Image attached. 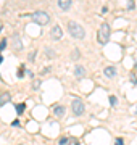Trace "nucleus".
Listing matches in <instances>:
<instances>
[{
	"label": "nucleus",
	"instance_id": "ddd939ff",
	"mask_svg": "<svg viewBox=\"0 0 137 145\" xmlns=\"http://www.w3.org/2000/svg\"><path fill=\"white\" fill-rule=\"evenodd\" d=\"M110 103H111L113 107H114V105H118V98L114 95H110Z\"/></svg>",
	"mask_w": 137,
	"mask_h": 145
},
{
	"label": "nucleus",
	"instance_id": "9d476101",
	"mask_svg": "<svg viewBox=\"0 0 137 145\" xmlns=\"http://www.w3.org/2000/svg\"><path fill=\"white\" fill-rule=\"evenodd\" d=\"M84 74H86V68H84V66H81V65H78V66L74 68V76L81 79V77H84Z\"/></svg>",
	"mask_w": 137,
	"mask_h": 145
},
{
	"label": "nucleus",
	"instance_id": "a211bd4d",
	"mask_svg": "<svg viewBox=\"0 0 137 145\" xmlns=\"http://www.w3.org/2000/svg\"><path fill=\"white\" fill-rule=\"evenodd\" d=\"M39 87H40V81H35L34 84H32V89H34V90H37Z\"/></svg>",
	"mask_w": 137,
	"mask_h": 145
},
{
	"label": "nucleus",
	"instance_id": "2eb2a0df",
	"mask_svg": "<svg viewBox=\"0 0 137 145\" xmlns=\"http://www.w3.org/2000/svg\"><path fill=\"white\" fill-rule=\"evenodd\" d=\"M45 53H47V57H55V52H53V50H50V48H45Z\"/></svg>",
	"mask_w": 137,
	"mask_h": 145
},
{
	"label": "nucleus",
	"instance_id": "f8f14e48",
	"mask_svg": "<svg viewBox=\"0 0 137 145\" xmlns=\"http://www.w3.org/2000/svg\"><path fill=\"white\" fill-rule=\"evenodd\" d=\"M24 110H26V103H18V105H16V113H18V115H23L24 113Z\"/></svg>",
	"mask_w": 137,
	"mask_h": 145
},
{
	"label": "nucleus",
	"instance_id": "5701e85b",
	"mask_svg": "<svg viewBox=\"0 0 137 145\" xmlns=\"http://www.w3.org/2000/svg\"><path fill=\"white\" fill-rule=\"evenodd\" d=\"M2 63H3V57H2V55H0V65H2Z\"/></svg>",
	"mask_w": 137,
	"mask_h": 145
},
{
	"label": "nucleus",
	"instance_id": "423d86ee",
	"mask_svg": "<svg viewBox=\"0 0 137 145\" xmlns=\"http://www.w3.org/2000/svg\"><path fill=\"white\" fill-rule=\"evenodd\" d=\"M65 113H66V108L63 107V105H57V107L53 108V115L57 116V118H61V116H65Z\"/></svg>",
	"mask_w": 137,
	"mask_h": 145
},
{
	"label": "nucleus",
	"instance_id": "1a4fd4ad",
	"mask_svg": "<svg viewBox=\"0 0 137 145\" xmlns=\"http://www.w3.org/2000/svg\"><path fill=\"white\" fill-rule=\"evenodd\" d=\"M103 72H105L106 77H110V79H111V77L116 76V68H114V66H106V68L103 69Z\"/></svg>",
	"mask_w": 137,
	"mask_h": 145
},
{
	"label": "nucleus",
	"instance_id": "6ab92c4d",
	"mask_svg": "<svg viewBox=\"0 0 137 145\" xmlns=\"http://www.w3.org/2000/svg\"><path fill=\"white\" fill-rule=\"evenodd\" d=\"M60 145H66L68 144V137H63V139H60V142H58Z\"/></svg>",
	"mask_w": 137,
	"mask_h": 145
},
{
	"label": "nucleus",
	"instance_id": "20e7f679",
	"mask_svg": "<svg viewBox=\"0 0 137 145\" xmlns=\"http://www.w3.org/2000/svg\"><path fill=\"white\" fill-rule=\"evenodd\" d=\"M71 110H73V113H74V116H82L84 115V103H82L81 98H74L73 100V103H71Z\"/></svg>",
	"mask_w": 137,
	"mask_h": 145
},
{
	"label": "nucleus",
	"instance_id": "b1692460",
	"mask_svg": "<svg viewBox=\"0 0 137 145\" xmlns=\"http://www.w3.org/2000/svg\"><path fill=\"white\" fill-rule=\"evenodd\" d=\"M20 145H24V144H20Z\"/></svg>",
	"mask_w": 137,
	"mask_h": 145
},
{
	"label": "nucleus",
	"instance_id": "f03ea898",
	"mask_svg": "<svg viewBox=\"0 0 137 145\" xmlns=\"http://www.w3.org/2000/svg\"><path fill=\"white\" fill-rule=\"evenodd\" d=\"M32 21L37 24H40V26H44V24H47L48 21H50V15H48L47 12H42V10H39V12H34L31 15Z\"/></svg>",
	"mask_w": 137,
	"mask_h": 145
},
{
	"label": "nucleus",
	"instance_id": "9b49d317",
	"mask_svg": "<svg viewBox=\"0 0 137 145\" xmlns=\"http://www.w3.org/2000/svg\"><path fill=\"white\" fill-rule=\"evenodd\" d=\"M7 102H10V94H8V92H5L3 95L0 97V107H3Z\"/></svg>",
	"mask_w": 137,
	"mask_h": 145
},
{
	"label": "nucleus",
	"instance_id": "39448f33",
	"mask_svg": "<svg viewBox=\"0 0 137 145\" xmlns=\"http://www.w3.org/2000/svg\"><path fill=\"white\" fill-rule=\"evenodd\" d=\"M50 36H52V39H55V40H60V39L63 37V29L58 26V24H57V26H53V27H52Z\"/></svg>",
	"mask_w": 137,
	"mask_h": 145
},
{
	"label": "nucleus",
	"instance_id": "7ed1b4c3",
	"mask_svg": "<svg viewBox=\"0 0 137 145\" xmlns=\"http://www.w3.org/2000/svg\"><path fill=\"white\" fill-rule=\"evenodd\" d=\"M98 42L100 44H106L110 40V24L108 23H102V26H100V29H98Z\"/></svg>",
	"mask_w": 137,
	"mask_h": 145
},
{
	"label": "nucleus",
	"instance_id": "f3484780",
	"mask_svg": "<svg viewBox=\"0 0 137 145\" xmlns=\"http://www.w3.org/2000/svg\"><path fill=\"white\" fill-rule=\"evenodd\" d=\"M16 76H18V77H23L24 76V68H23V66L18 69V74H16Z\"/></svg>",
	"mask_w": 137,
	"mask_h": 145
},
{
	"label": "nucleus",
	"instance_id": "4468645a",
	"mask_svg": "<svg viewBox=\"0 0 137 145\" xmlns=\"http://www.w3.org/2000/svg\"><path fill=\"white\" fill-rule=\"evenodd\" d=\"M5 48H7V39H3V40L0 42V52H3Z\"/></svg>",
	"mask_w": 137,
	"mask_h": 145
},
{
	"label": "nucleus",
	"instance_id": "aec40b11",
	"mask_svg": "<svg viewBox=\"0 0 137 145\" xmlns=\"http://www.w3.org/2000/svg\"><path fill=\"white\" fill-rule=\"evenodd\" d=\"M73 58H79V50H73Z\"/></svg>",
	"mask_w": 137,
	"mask_h": 145
},
{
	"label": "nucleus",
	"instance_id": "f257e3e1",
	"mask_svg": "<svg viewBox=\"0 0 137 145\" xmlns=\"http://www.w3.org/2000/svg\"><path fill=\"white\" fill-rule=\"evenodd\" d=\"M68 31H69V34L74 39H84L86 37V31H84V27H82L79 23H76V21H69Z\"/></svg>",
	"mask_w": 137,
	"mask_h": 145
},
{
	"label": "nucleus",
	"instance_id": "0eeeda50",
	"mask_svg": "<svg viewBox=\"0 0 137 145\" xmlns=\"http://www.w3.org/2000/svg\"><path fill=\"white\" fill-rule=\"evenodd\" d=\"M11 44H13V47H15V50H21V48H23V42H21V39H20V36H18V34L13 36Z\"/></svg>",
	"mask_w": 137,
	"mask_h": 145
},
{
	"label": "nucleus",
	"instance_id": "412c9836",
	"mask_svg": "<svg viewBox=\"0 0 137 145\" xmlns=\"http://www.w3.org/2000/svg\"><path fill=\"white\" fill-rule=\"evenodd\" d=\"M114 145H124V142H123V139H116Z\"/></svg>",
	"mask_w": 137,
	"mask_h": 145
},
{
	"label": "nucleus",
	"instance_id": "dca6fc26",
	"mask_svg": "<svg viewBox=\"0 0 137 145\" xmlns=\"http://www.w3.org/2000/svg\"><path fill=\"white\" fill-rule=\"evenodd\" d=\"M35 55H37V52H35V50H32L31 53H29V61H34V58H35Z\"/></svg>",
	"mask_w": 137,
	"mask_h": 145
},
{
	"label": "nucleus",
	"instance_id": "4be33fe9",
	"mask_svg": "<svg viewBox=\"0 0 137 145\" xmlns=\"http://www.w3.org/2000/svg\"><path fill=\"white\" fill-rule=\"evenodd\" d=\"M11 126H15V127H18V126H20V121H18V119H15V121H13V122H11Z\"/></svg>",
	"mask_w": 137,
	"mask_h": 145
},
{
	"label": "nucleus",
	"instance_id": "6e6552de",
	"mask_svg": "<svg viewBox=\"0 0 137 145\" xmlns=\"http://www.w3.org/2000/svg\"><path fill=\"white\" fill-rule=\"evenodd\" d=\"M71 3H73V0H58V7L63 12H68L71 8Z\"/></svg>",
	"mask_w": 137,
	"mask_h": 145
}]
</instances>
